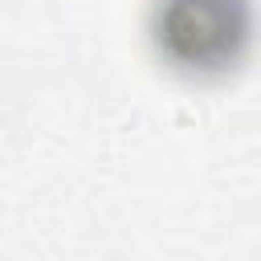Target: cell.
Returning a JSON list of instances; mask_svg holds the SVG:
<instances>
[{"mask_svg": "<svg viewBox=\"0 0 261 261\" xmlns=\"http://www.w3.org/2000/svg\"><path fill=\"white\" fill-rule=\"evenodd\" d=\"M232 0H175L171 16H167V33H184V29H204L200 45H196V61H208L216 53H228V41L241 37V16L232 12Z\"/></svg>", "mask_w": 261, "mask_h": 261, "instance_id": "1", "label": "cell"}]
</instances>
